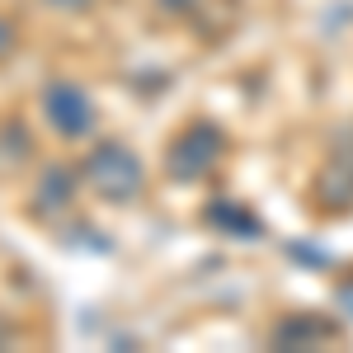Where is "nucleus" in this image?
<instances>
[{
    "mask_svg": "<svg viewBox=\"0 0 353 353\" xmlns=\"http://www.w3.org/2000/svg\"><path fill=\"white\" fill-rule=\"evenodd\" d=\"M85 179L104 193V198L118 203V198H132V193L141 189V165H137V156L128 146L109 141V146H99V151L85 161Z\"/></svg>",
    "mask_w": 353,
    "mask_h": 353,
    "instance_id": "nucleus-1",
    "label": "nucleus"
},
{
    "mask_svg": "<svg viewBox=\"0 0 353 353\" xmlns=\"http://www.w3.org/2000/svg\"><path fill=\"white\" fill-rule=\"evenodd\" d=\"M221 151H226V137H221L212 123H193V128H184L179 141L170 146V174L198 179V174H208V170L221 161Z\"/></svg>",
    "mask_w": 353,
    "mask_h": 353,
    "instance_id": "nucleus-2",
    "label": "nucleus"
},
{
    "mask_svg": "<svg viewBox=\"0 0 353 353\" xmlns=\"http://www.w3.org/2000/svg\"><path fill=\"white\" fill-rule=\"evenodd\" d=\"M43 113H48V123H52L61 137H81L90 132V99H85L81 85L71 81H52L48 90H43Z\"/></svg>",
    "mask_w": 353,
    "mask_h": 353,
    "instance_id": "nucleus-3",
    "label": "nucleus"
},
{
    "mask_svg": "<svg viewBox=\"0 0 353 353\" xmlns=\"http://www.w3.org/2000/svg\"><path fill=\"white\" fill-rule=\"evenodd\" d=\"M5 48H10V28L0 24V52H5Z\"/></svg>",
    "mask_w": 353,
    "mask_h": 353,
    "instance_id": "nucleus-6",
    "label": "nucleus"
},
{
    "mask_svg": "<svg viewBox=\"0 0 353 353\" xmlns=\"http://www.w3.org/2000/svg\"><path fill=\"white\" fill-rule=\"evenodd\" d=\"M66 193H71V170H48V179L38 184V203L61 208V203H66Z\"/></svg>",
    "mask_w": 353,
    "mask_h": 353,
    "instance_id": "nucleus-4",
    "label": "nucleus"
},
{
    "mask_svg": "<svg viewBox=\"0 0 353 353\" xmlns=\"http://www.w3.org/2000/svg\"><path fill=\"white\" fill-rule=\"evenodd\" d=\"M52 5H57V10H81L85 0H52Z\"/></svg>",
    "mask_w": 353,
    "mask_h": 353,
    "instance_id": "nucleus-5",
    "label": "nucleus"
}]
</instances>
